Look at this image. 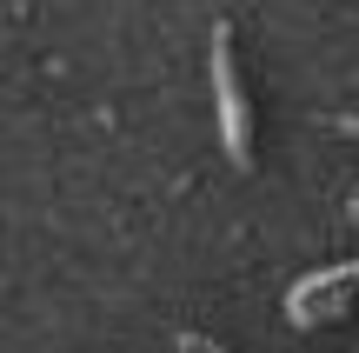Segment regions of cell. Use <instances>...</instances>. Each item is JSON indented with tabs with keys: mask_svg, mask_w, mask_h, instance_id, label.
Here are the masks:
<instances>
[{
	"mask_svg": "<svg viewBox=\"0 0 359 353\" xmlns=\"http://www.w3.org/2000/svg\"><path fill=\"white\" fill-rule=\"evenodd\" d=\"M213 107H219V147L233 167H253V120H246V87L233 60V34L213 27Z\"/></svg>",
	"mask_w": 359,
	"mask_h": 353,
	"instance_id": "1",
	"label": "cell"
}]
</instances>
